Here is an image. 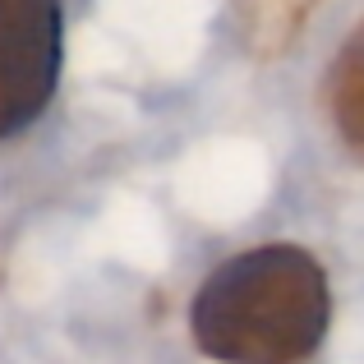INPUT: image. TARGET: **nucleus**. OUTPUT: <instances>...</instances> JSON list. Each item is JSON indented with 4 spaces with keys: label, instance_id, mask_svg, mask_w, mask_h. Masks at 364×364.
Segmentation results:
<instances>
[{
    "label": "nucleus",
    "instance_id": "f257e3e1",
    "mask_svg": "<svg viewBox=\"0 0 364 364\" xmlns=\"http://www.w3.org/2000/svg\"><path fill=\"white\" fill-rule=\"evenodd\" d=\"M332 328V277L304 245L222 258L189 304L194 346L217 364H314Z\"/></svg>",
    "mask_w": 364,
    "mask_h": 364
},
{
    "label": "nucleus",
    "instance_id": "f03ea898",
    "mask_svg": "<svg viewBox=\"0 0 364 364\" xmlns=\"http://www.w3.org/2000/svg\"><path fill=\"white\" fill-rule=\"evenodd\" d=\"M65 70V9L0 0V143L42 120Z\"/></svg>",
    "mask_w": 364,
    "mask_h": 364
},
{
    "label": "nucleus",
    "instance_id": "7ed1b4c3",
    "mask_svg": "<svg viewBox=\"0 0 364 364\" xmlns=\"http://www.w3.org/2000/svg\"><path fill=\"white\" fill-rule=\"evenodd\" d=\"M323 107L332 116V129L346 143V152L364 161V18L337 46L328 74H323Z\"/></svg>",
    "mask_w": 364,
    "mask_h": 364
}]
</instances>
